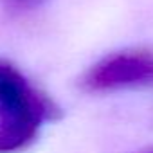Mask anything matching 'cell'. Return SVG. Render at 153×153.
<instances>
[{
	"label": "cell",
	"instance_id": "cell-1",
	"mask_svg": "<svg viewBox=\"0 0 153 153\" xmlns=\"http://www.w3.org/2000/svg\"><path fill=\"white\" fill-rule=\"evenodd\" d=\"M61 117L56 101L9 59L0 58V153L25 151L45 123Z\"/></svg>",
	"mask_w": 153,
	"mask_h": 153
},
{
	"label": "cell",
	"instance_id": "cell-2",
	"mask_svg": "<svg viewBox=\"0 0 153 153\" xmlns=\"http://www.w3.org/2000/svg\"><path fill=\"white\" fill-rule=\"evenodd\" d=\"M79 87L90 94L153 88V52L144 49L110 52L83 72Z\"/></svg>",
	"mask_w": 153,
	"mask_h": 153
},
{
	"label": "cell",
	"instance_id": "cell-3",
	"mask_svg": "<svg viewBox=\"0 0 153 153\" xmlns=\"http://www.w3.org/2000/svg\"><path fill=\"white\" fill-rule=\"evenodd\" d=\"M4 2L15 11H31L40 7L45 0H4Z\"/></svg>",
	"mask_w": 153,
	"mask_h": 153
},
{
	"label": "cell",
	"instance_id": "cell-4",
	"mask_svg": "<svg viewBox=\"0 0 153 153\" xmlns=\"http://www.w3.org/2000/svg\"><path fill=\"white\" fill-rule=\"evenodd\" d=\"M135 153H153V146H148V148L139 149V151H135Z\"/></svg>",
	"mask_w": 153,
	"mask_h": 153
}]
</instances>
